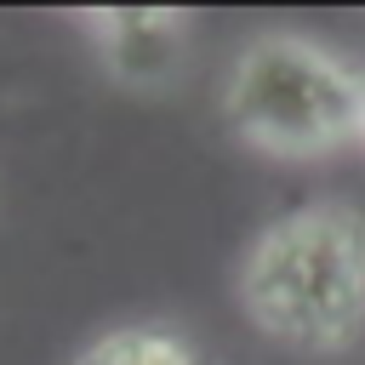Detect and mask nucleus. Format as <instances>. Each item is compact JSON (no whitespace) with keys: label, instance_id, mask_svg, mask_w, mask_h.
<instances>
[{"label":"nucleus","instance_id":"f257e3e1","mask_svg":"<svg viewBox=\"0 0 365 365\" xmlns=\"http://www.w3.org/2000/svg\"><path fill=\"white\" fill-rule=\"evenodd\" d=\"M245 319L297 354H342L365 331V211L342 200L274 217L234 274Z\"/></svg>","mask_w":365,"mask_h":365},{"label":"nucleus","instance_id":"39448f33","mask_svg":"<svg viewBox=\"0 0 365 365\" xmlns=\"http://www.w3.org/2000/svg\"><path fill=\"white\" fill-rule=\"evenodd\" d=\"M359 148H365V120H359Z\"/></svg>","mask_w":365,"mask_h":365},{"label":"nucleus","instance_id":"f03ea898","mask_svg":"<svg viewBox=\"0 0 365 365\" xmlns=\"http://www.w3.org/2000/svg\"><path fill=\"white\" fill-rule=\"evenodd\" d=\"M222 120L257 154L325 160L359 143L365 74L348 68L336 51L314 46L308 34L268 29L240 46L222 86Z\"/></svg>","mask_w":365,"mask_h":365},{"label":"nucleus","instance_id":"20e7f679","mask_svg":"<svg viewBox=\"0 0 365 365\" xmlns=\"http://www.w3.org/2000/svg\"><path fill=\"white\" fill-rule=\"evenodd\" d=\"M74 365H200V348L171 325H114L91 336Z\"/></svg>","mask_w":365,"mask_h":365},{"label":"nucleus","instance_id":"7ed1b4c3","mask_svg":"<svg viewBox=\"0 0 365 365\" xmlns=\"http://www.w3.org/2000/svg\"><path fill=\"white\" fill-rule=\"evenodd\" d=\"M86 29L103 46L108 74L137 86V91H165L182 74L188 17L171 11V6H154V11H86Z\"/></svg>","mask_w":365,"mask_h":365}]
</instances>
